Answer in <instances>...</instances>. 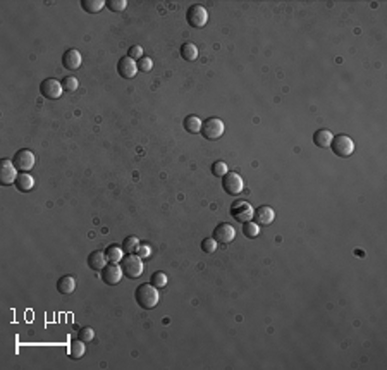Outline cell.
<instances>
[{"mask_svg":"<svg viewBox=\"0 0 387 370\" xmlns=\"http://www.w3.org/2000/svg\"><path fill=\"white\" fill-rule=\"evenodd\" d=\"M76 290V279L72 278V276H62V278L57 281V291H59L60 294H71L74 293Z\"/></svg>","mask_w":387,"mask_h":370,"instance_id":"ac0fdd59","label":"cell"},{"mask_svg":"<svg viewBox=\"0 0 387 370\" xmlns=\"http://www.w3.org/2000/svg\"><path fill=\"white\" fill-rule=\"evenodd\" d=\"M81 62H83V59H81V54L77 52L76 48H67L64 52V56H62V66H64L65 69H69V71H76V69H79Z\"/></svg>","mask_w":387,"mask_h":370,"instance_id":"5bb4252c","label":"cell"},{"mask_svg":"<svg viewBox=\"0 0 387 370\" xmlns=\"http://www.w3.org/2000/svg\"><path fill=\"white\" fill-rule=\"evenodd\" d=\"M107 266V258H105V253L103 252H91L90 255H88V267L91 268V270L95 272H102V268Z\"/></svg>","mask_w":387,"mask_h":370,"instance_id":"2e32d148","label":"cell"},{"mask_svg":"<svg viewBox=\"0 0 387 370\" xmlns=\"http://www.w3.org/2000/svg\"><path fill=\"white\" fill-rule=\"evenodd\" d=\"M19 170L15 169L14 162L9 160V158H3L2 164H0V182L2 186H12L15 184V179L19 176Z\"/></svg>","mask_w":387,"mask_h":370,"instance_id":"9c48e42d","label":"cell"},{"mask_svg":"<svg viewBox=\"0 0 387 370\" xmlns=\"http://www.w3.org/2000/svg\"><path fill=\"white\" fill-rule=\"evenodd\" d=\"M186 21L191 28H203L208 21V12L203 6L200 4H195V6L188 7L186 10Z\"/></svg>","mask_w":387,"mask_h":370,"instance_id":"277c9868","label":"cell"},{"mask_svg":"<svg viewBox=\"0 0 387 370\" xmlns=\"http://www.w3.org/2000/svg\"><path fill=\"white\" fill-rule=\"evenodd\" d=\"M181 57L186 60V62H195L198 59V48H196L195 44H184L181 46Z\"/></svg>","mask_w":387,"mask_h":370,"instance_id":"cb8c5ba5","label":"cell"},{"mask_svg":"<svg viewBox=\"0 0 387 370\" xmlns=\"http://www.w3.org/2000/svg\"><path fill=\"white\" fill-rule=\"evenodd\" d=\"M77 338L84 342H90V341H93V338H95V330H93L91 327H81Z\"/></svg>","mask_w":387,"mask_h":370,"instance_id":"1f68e13d","label":"cell"},{"mask_svg":"<svg viewBox=\"0 0 387 370\" xmlns=\"http://www.w3.org/2000/svg\"><path fill=\"white\" fill-rule=\"evenodd\" d=\"M210 170H212V174H214L215 178H224L227 172H229V169H227V164L222 162V160H217V162L212 164Z\"/></svg>","mask_w":387,"mask_h":370,"instance_id":"4316f807","label":"cell"},{"mask_svg":"<svg viewBox=\"0 0 387 370\" xmlns=\"http://www.w3.org/2000/svg\"><path fill=\"white\" fill-rule=\"evenodd\" d=\"M224 122L219 118H208L205 122H201V131L205 140H219L224 134Z\"/></svg>","mask_w":387,"mask_h":370,"instance_id":"5b68a950","label":"cell"},{"mask_svg":"<svg viewBox=\"0 0 387 370\" xmlns=\"http://www.w3.org/2000/svg\"><path fill=\"white\" fill-rule=\"evenodd\" d=\"M201 250H203L205 253H208V255L215 253V250H217V241L214 240V238H205V240L201 241Z\"/></svg>","mask_w":387,"mask_h":370,"instance_id":"f546056e","label":"cell"},{"mask_svg":"<svg viewBox=\"0 0 387 370\" xmlns=\"http://www.w3.org/2000/svg\"><path fill=\"white\" fill-rule=\"evenodd\" d=\"M136 255H138V256H141V258H148V256L152 255V250H150L148 244L139 243V246H138V250H136Z\"/></svg>","mask_w":387,"mask_h":370,"instance_id":"e575fe53","label":"cell"},{"mask_svg":"<svg viewBox=\"0 0 387 370\" xmlns=\"http://www.w3.org/2000/svg\"><path fill=\"white\" fill-rule=\"evenodd\" d=\"M60 83H62V88H64V92H69V93L76 92V90L79 88V81H77L74 76H65L64 80L60 81Z\"/></svg>","mask_w":387,"mask_h":370,"instance_id":"83f0119b","label":"cell"},{"mask_svg":"<svg viewBox=\"0 0 387 370\" xmlns=\"http://www.w3.org/2000/svg\"><path fill=\"white\" fill-rule=\"evenodd\" d=\"M117 72L124 80H133L138 74V62L127 56L121 57V60L117 62Z\"/></svg>","mask_w":387,"mask_h":370,"instance_id":"7c38bea8","label":"cell"},{"mask_svg":"<svg viewBox=\"0 0 387 370\" xmlns=\"http://www.w3.org/2000/svg\"><path fill=\"white\" fill-rule=\"evenodd\" d=\"M243 234H245L246 238H257L258 234H260V226L253 220L245 222V224H243Z\"/></svg>","mask_w":387,"mask_h":370,"instance_id":"d4e9b609","label":"cell"},{"mask_svg":"<svg viewBox=\"0 0 387 370\" xmlns=\"http://www.w3.org/2000/svg\"><path fill=\"white\" fill-rule=\"evenodd\" d=\"M332 131L329 130H319L313 133V143L320 148H331V143H332Z\"/></svg>","mask_w":387,"mask_h":370,"instance_id":"d6986e66","label":"cell"},{"mask_svg":"<svg viewBox=\"0 0 387 370\" xmlns=\"http://www.w3.org/2000/svg\"><path fill=\"white\" fill-rule=\"evenodd\" d=\"M127 57H131L133 60H139L143 57V48L139 45H133L127 52Z\"/></svg>","mask_w":387,"mask_h":370,"instance_id":"836d02e7","label":"cell"},{"mask_svg":"<svg viewBox=\"0 0 387 370\" xmlns=\"http://www.w3.org/2000/svg\"><path fill=\"white\" fill-rule=\"evenodd\" d=\"M15 188L21 193H29L34 188V179L28 172H19L17 179H15Z\"/></svg>","mask_w":387,"mask_h":370,"instance_id":"e0dca14e","label":"cell"},{"mask_svg":"<svg viewBox=\"0 0 387 370\" xmlns=\"http://www.w3.org/2000/svg\"><path fill=\"white\" fill-rule=\"evenodd\" d=\"M105 6H107V2H103V0H81L83 10L84 12H90V14H98Z\"/></svg>","mask_w":387,"mask_h":370,"instance_id":"7402d4cb","label":"cell"},{"mask_svg":"<svg viewBox=\"0 0 387 370\" xmlns=\"http://www.w3.org/2000/svg\"><path fill=\"white\" fill-rule=\"evenodd\" d=\"M236 238V229L232 228L231 224H227V222H222V224H219L217 228L214 229V240L217 241V243H231V241H234Z\"/></svg>","mask_w":387,"mask_h":370,"instance_id":"4fadbf2b","label":"cell"},{"mask_svg":"<svg viewBox=\"0 0 387 370\" xmlns=\"http://www.w3.org/2000/svg\"><path fill=\"white\" fill-rule=\"evenodd\" d=\"M107 7L112 10V12H121V10H124L127 7V2L126 0H108Z\"/></svg>","mask_w":387,"mask_h":370,"instance_id":"4dcf8cb0","label":"cell"},{"mask_svg":"<svg viewBox=\"0 0 387 370\" xmlns=\"http://www.w3.org/2000/svg\"><path fill=\"white\" fill-rule=\"evenodd\" d=\"M40 92H41V95H43L45 98L57 100V98H60V96H62V93H64V88H62L60 81L53 80V78H46V80L41 81Z\"/></svg>","mask_w":387,"mask_h":370,"instance_id":"ba28073f","label":"cell"},{"mask_svg":"<svg viewBox=\"0 0 387 370\" xmlns=\"http://www.w3.org/2000/svg\"><path fill=\"white\" fill-rule=\"evenodd\" d=\"M103 253H105L107 262H110V264H121V260L124 256V250H122V246H119V244H108L107 250Z\"/></svg>","mask_w":387,"mask_h":370,"instance_id":"44dd1931","label":"cell"},{"mask_svg":"<svg viewBox=\"0 0 387 370\" xmlns=\"http://www.w3.org/2000/svg\"><path fill=\"white\" fill-rule=\"evenodd\" d=\"M331 148L339 158H348L355 152V143L350 136L346 134H338L332 138Z\"/></svg>","mask_w":387,"mask_h":370,"instance_id":"3957f363","label":"cell"},{"mask_svg":"<svg viewBox=\"0 0 387 370\" xmlns=\"http://www.w3.org/2000/svg\"><path fill=\"white\" fill-rule=\"evenodd\" d=\"M150 282H152L157 290H160V288L167 286V276H165L164 272H153L152 278H150Z\"/></svg>","mask_w":387,"mask_h":370,"instance_id":"f1b7e54d","label":"cell"},{"mask_svg":"<svg viewBox=\"0 0 387 370\" xmlns=\"http://www.w3.org/2000/svg\"><path fill=\"white\" fill-rule=\"evenodd\" d=\"M153 68V62L150 57H141V59L138 60V71L141 72H150Z\"/></svg>","mask_w":387,"mask_h":370,"instance_id":"d6a6232c","label":"cell"},{"mask_svg":"<svg viewBox=\"0 0 387 370\" xmlns=\"http://www.w3.org/2000/svg\"><path fill=\"white\" fill-rule=\"evenodd\" d=\"M12 162H14L15 169H17L19 172H29V170L34 167L36 158H34L33 152L28 150V148H22V150L15 152V155L12 157Z\"/></svg>","mask_w":387,"mask_h":370,"instance_id":"8992f818","label":"cell"},{"mask_svg":"<svg viewBox=\"0 0 387 370\" xmlns=\"http://www.w3.org/2000/svg\"><path fill=\"white\" fill-rule=\"evenodd\" d=\"M253 214H255V208L245 200H236L231 205V216L238 222H241V224L253 219Z\"/></svg>","mask_w":387,"mask_h":370,"instance_id":"52a82bcc","label":"cell"},{"mask_svg":"<svg viewBox=\"0 0 387 370\" xmlns=\"http://www.w3.org/2000/svg\"><path fill=\"white\" fill-rule=\"evenodd\" d=\"M243 186H245V182H243V179L239 174L236 172H227L226 176L222 178V188L224 192H226L227 194H231V196H236V194H239L243 192Z\"/></svg>","mask_w":387,"mask_h":370,"instance_id":"30bf717a","label":"cell"},{"mask_svg":"<svg viewBox=\"0 0 387 370\" xmlns=\"http://www.w3.org/2000/svg\"><path fill=\"white\" fill-rule=\"evenodd\" d=\"M183 128L184 131H188L189 134H196L201 131V120L198 116L191 114V116H186L184 120H183Z\"/></svg>","mask_w":387,"mask_h":370,"instance_id":"ffe728a7","label":"cell"},{"mask_svg":"<svg viewBox=\"0 0 387 370\" xmlns=\"http://www.w3.org/2000/svg\"><path fill=\"white\" fill-rule=\"evenodd\" d=\"M121 268L122 272L129 279H138L143 274V258L138 256L136 253H126L121 260Z\"/></svg>","mask_w":387,"mask_h":370,"instance_id":"7a4b0ae2","label":"cell"},{"mask_svg":"<svg viewBox=\"0 0 387 370\" xmlns=\"http://www.w3.org/2000/svg\"><path fill=\"white\" fill-rule=\"evenodd\" d=\"M122 268L119 264H110L108 262L105 267L102 268V281L108 284V286H117L122 279Z\"/></svg>","mask_w":387,"mask_h":370,"instance_id":"8fae6325","label":"cell"},{"mask_svg":"<svg viewBox=\"0 0 387 370\" xmlns=\"http://www.w3.org/2000/svg\"><path fill=\"white\" fill-rule=\"evenodd\" d=\"M253 219L258 226H270L274 222V219H276V212H274V208L267 207V205H262V207H258L255 210Z\"/></svg>","mask_w":387,"mask_h":370,"instance_id":"9a60e30c","label":"cell"},{"mask_svg":"<svg viewBox=\"0 0 387 370\" xmlns=\"http://www.w3.org/2000/svg\"><path fill=\"white\" fill-rule=\"evenodd\" d=\"M84 352H86V348H84V341H81L79 338L74 341H71V346H69V356H71L72 360H79V358H83Z\"/></svg>","mask_w":387,"mask_h":370,"instance_id":"603a6c76","label":"cell"},{"mask_svg":"<svg viewBox=\"0 0 387 370\" xmlns=\"http://www.w3.org/2000/svg\"><path fill=\"white\" fill-rule=\"evenodd\" d=\"M134 300H136V303L143 310H152L158 305L160 294H158V290L152 282L141 284V286H138L136 291H134Z\"/></svg>","mask_w":387,"mask_h":370,"instance_id":"6da1fadb","label":"cell"},{"mask_svg":"<svg viewBox=\"0 0 387 370\" xmlns=\"http://www.w3.org/2000/svg\"><path fill=\"white\" fill-rule=\"evenodd\" d=\"M139 246V240L136 236H127L126 240L122 241V250L124 253H136Z\"/></svg>","mask_w":387,"mask_h":370,"instance_id":"484cf974","label":"cell"}]
</instances>
